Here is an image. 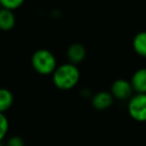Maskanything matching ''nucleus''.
Instances as JSON below:
<instances>
[{"mask_svg":"<svg viewBox=\"0 0 146 146\" xmlns=\"http://www.w3.org/2000/svg\"><path fill=\"white\" fill-rule=\"evenodd\" d=\"M0 8H1V6H0Z\"/></svg>","mask_w":146,"mask_h":146,"instance_id":"obj_14","label":"nucleus"},{"mask_svg":"<svg viewBox=\"0 0 146 146\" xmlns=\"http://www.w3.org/2000/svg\"><path fill=\"white\" fill-rule=\"evenodd\" d=\"M79 79V69L75 64L70 62L60 64L52 73V81L54 86L64 91L73 89L78 84Z\"/></svg>","mask_w":146,"mask_h":146,"instance_id":"obj_1","label":"nucleus"},{"mask_svg":"<svg viewBox=\"0 0 146 146\" xmlns=\"http://www.w3.org/2000/svg\"><path fill=\"white\" fill-rule=\"evenodd\" d=\"M130 83L135 93H146V68H139L133 73Z\"/></svg>","mask_w":146,"mask_h":146,"instance_id":"obj_7","label":"nucleus"},{"mask_svg":"<svg viewBox=\"0 0 146 146\" xmlns=\"http://www.w3.org/2000/svg\"><path fill=\"white\" fill-rule=\"evenodd\" d=\"M5 146H25V144L20 136H11L7 140Z\"/></svg>","mask_w":146,"mask_h":146,"instance_id":"obj_13","label":"nucleus"},{"mask_svg":"<svg viewBox=\"0 0 146 146\" xmlns=\"http://www.w3.org/2000/svg\"><path fill=\"white\" fill-rule=\"evenodd\" d=\"M16 24V17L12 10L0 8V30L10 31Z\"/></svg>","mask_w":146,"mask_h":146,"instance_id":"obj_8","label":"nucleus"},{"mask_svg":"<svg viewBox=\"0 0 146 146\" xmlns=\"http://www.w3.org/2000/svg\"><path fill=\"white\" fill-rule=\"evenodd\" d=\"M25 0H0L1 8L9 9V10H16L23 5Z\"/></svg>","mask_w":146,"mask_h":146,"instance_id":"obj_11","label":"nucleus"},{"mask_svg":"<svg viewBox=\"0 0 146 146\" xmlns=\"http://www.w3.org/2000/svg\"><path fill=\"white\" fill-rule=\"evenodd\" d=\"M114 98L110 92L107 91H100L94 94L92 97L91 103L92 106L96 110H106L113 104Z\"/></svg>","mask_w":146,"mask_h":146,"instance_id":"obj_5","label":"nucleus"},{"mask_svg":"<svg viewBox=\"0 0 146 146\" xmlns=\"http://www.w3.org/2000/svg\"><path fill=\"white\" fill-rule=\"evenodd\" d=\"M110 93L112 94L114 99L120 100V101H126V100H129L131 98L134 91L130 81L120 78L112 83L111 88H110Z\"/></svg>","mask_w":146,"mask_h":146,"instance_id":"obj_4","label":"nucleus"},{"mask_svg":"<svg viewBox=\"0 0 146 146\" xmlns=\"http://www.w3.org/2000/svg\"><path fill=\"white\" fill-rule=\"evenodd\" d=\"M14 102L13 93L7 88H0V112L4 113L10 109Z\"/></svg>","mask_w":146,"mask_h":146,"instance_id":"obj_10","label":"nucleus"},{"mask_svg":"<svg viewBox=\"0 0 146 146\" xmlns=\"http://www.w3.org/2000/svg\"><path fill=\"white\" fill-rule=\"evenodd\" d=\"M132 47L138 56L146 58V31H140L134 36Z\"/></svg>","mask_w":146,"mask_h":146,"instance_id":"obj_9","label":"nucleus"},{"mask_svg":"<svg viewBox=\"0 0 146 146\" xmlns=\"http://www.w3.org/2000/svg\"><path fill=\"white\" fill-rule=\"evenodd\" d=\"M9 130V121L4 113L0 112V142H2L6 137Z\"/></svg>","mask_w":146,"mask_h":146,"instance_id":"obj_12","label":"nucleus"},{"mask_svg":"<svg viewBox=\"0 0 146 146\" xmlns=\"http://www.w3.org/2000/svg\"><path fill=\"white\" fill-rule=\"evenodd\" d=\"M86 49L81 43H72L67 49V58L72 64H79L85 59Z\"/></svg>","mask_w":146,"mask_h":146,"instance_id":"obj_6","label":"nucleus"},{"mask_svg":"<svg viewBox=\"0 0 146 146\" xmlns=\"http://www.w3.org/2000/svg\"><path fill=\"white\" fill-rule=\"evenodd\" d=\"M127 112L133 120L146 122V93H135L128 100Z\"/></svg>","mask_w":146,"mask_h":146,"instance_id":"obj_3","label":"nucleus"},{"mask_svg":"<svg viewBox=\"0 0 146 146\" xmlns=\"http://www.w3.org/2000/svg\"><path fill=\"white\" fill-rule=\"evenodd\" d=\"M31 66L40 75H52L57 67L56 57L48 49H38L31 56Z\"/></svg>","mask_w":146,"mask_h":146,"instance_id":"obj_2","label":"nucleus"}]
</instances>
